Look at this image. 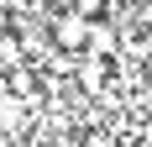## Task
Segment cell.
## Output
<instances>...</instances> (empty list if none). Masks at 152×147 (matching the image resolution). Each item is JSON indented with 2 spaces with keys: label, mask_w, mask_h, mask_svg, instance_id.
Masks as SVG:
<instances>
[{
  "label": "cell",
  "mask_w": 152,
  "mask_h": 147,
  "mask_svg": "<svg viewBox=\"0 0 152 147\" xmlns=\"http://www.w3.org/2000/svg\"><path fill=\"white\" fill-rule=\"evenodd\" d=\"M68 11L84 21H100V16H110V0H68Z\"/></svg>",
  "instance_id": "6da1fadb"
}]
</instances>
